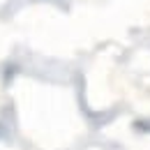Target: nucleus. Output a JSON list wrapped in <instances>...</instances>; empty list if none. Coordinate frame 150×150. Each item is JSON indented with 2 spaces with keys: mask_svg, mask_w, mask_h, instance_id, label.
Returning a JSON list of instances; mask_svg holds the SVG:
<instances>
[]
</instances>
